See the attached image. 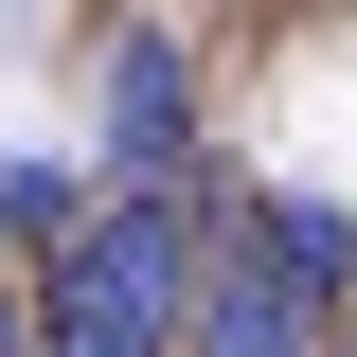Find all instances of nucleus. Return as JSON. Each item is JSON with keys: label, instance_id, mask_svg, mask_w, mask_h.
Listing matches in <instances>:
<instances>
[{"label": "nucleus", "instance_id": "f03ea898", "mask_svg": "<svg viewBox=\"0 0 357 357\" xmlns=\"http://www.w3.org/2000/svg\"><path fill=\"white\" fill-rule=\"evenodd\" d=\"M304 340H321V304L268 232V178H215L197 197V357H304Z\"/></svg>", "mask_w": 357, "mask_h": 357}, {"label": "nucleus", "instance_id": "f257e3e1", "mask_svg": "<svg viewBox=\"0 0 357 357\" xmlns=\"http://www.w3.org/2000/svg\"><path fill=\"white\" fill-rule=\"evenodd\" d=\"M197 197L215 178H126L36 268V357H178L197 340Z\"/></svg>", "mask_w": 357, "mask_h": 357}, {"label": "nucleus", "instance_id": "423d86ee", "mask_svg": "<svg viewBox=\"0 0 357 357\" xmlns=\"http://www.w3.org/2000/svg\"><path fill=\"white\" fill-rule=\"evenodd\" d=\"M340 357H357V321H340Z\"/></svg>", "mask_w": 357, "mask_h": 357}, {"label": "nucleus", "instance_id": "7ed1b4c3", "mask_svg": "<svg viewBox=\"0 0 357 357\" xmlns=\"http://www.w3.org/2000/svg\"><path fill=\"white\" fill-rule=\"evenodd\" d=\"M178 143H197L178 36H107V197H126V178H178Z\"/></svg>", "mask_w": 357, "mask_h": 357}, {"label": "nucleus", "instance_id": "20e7f679", "mask_svg": "<svg viewBox=\"0 0 357 357\" xmlns=\"http://www.w3.org/2000/svg\"><path fill=\"white\" fill-rule=\"evenodd\" d=\"M72 232H89V178H72V161H0V250H18V268H54Z\"/></svg>", "mask_w": 357, "mask_h": 357}, {"label": "nucleus", "instance_id": "39448f33", "mask_svg": "<svg viewBox=\"0 0 357 357\" xmlns=\"http://www.w3.org/2000/svg\"><path fill=\"white\" fill-rule=\"evenodd\" d=\"M268 232H286V268H304V304L340 321V304H357V215H340V197H286V178H268Z\"/></svg>", "mask_w": 357, "mask_h": 357}]
</instances>
